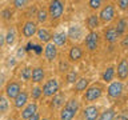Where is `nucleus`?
<instances>
[{"label": "nucleus", "instance_id": "obj_1", "mask_svg": "<svg viewBox=\"0 0 128 120\" xmlns=\"http://www.w3.org/2000/svg\"><path fill=\"white\" fill-rule=\"evenodd\" d=\"M48 12H50V16L52 19H59L64 12V3L60 2V0L51 2L50 7H48Z\"/></svg>", "mask_w": 128, "mask_h": 120}, {"label": "nucleus", "instance_id": "obj_37", "mask_svg": "<svg viewBox=\"0 0 128 120\" xmlns=\"http://www.w3.org/2000/svg\"><path fill=\"white\" fill-rule=\"evenodd\" d=\"M118 6L122 8V10H126L127 6H128V2L127 0H120V2H118Z\"/></svg>", "mask_w": 128, "mask_h": 120}, {"label": "nucleus", "instance_id": "obj_31", "mask_svg": "<svg viewBox=\"0 0 128 120\" xmlns=\"http://www.w3.org/2000/svg\"><path fill=\"white\" fill-rule=\"evenodd\" d=\"M76 79H78V75H76L75 71H71L70 74L67 75V82H68V83H75Z\"/></svg>", "mask_w": 128, "mask_h": 120}, {"label": "nucleus", "instance_id": "obj_16", "mask_svg": "<svg viewBox=\"0 0 128 120\" xmlns=\"http://www.w3.org/2000/svg\"><path fill=\"white\" fill-rule=\"evenodd\" d=\"M104 38H106L107 42H110V43H115L116 40H118V38H119V35L116 34L115 27L108 28V30L106 31V34H104Z\"/></svg>", "mask_w": 128, "mask_h": 120}, {"label": "nucleus", "instance_id": "obj_26", "mask_svg": "<svg viewBox=\"0 0 128 120\" xmlns=\"http://www.w3.org/2000/svg\"><path fill=\"white\" fill-rule=\"evenodd\" d=\"M63 104H64V95L63 94H59V95L54 96V100H52V107L58 108L60 106H63Z\"/></svg>", "mask_w": 128, "mask_h": 120}, {"label": "nucleus", "instance_id": "obj_40", "mask_svg": "<svg viewBox=\"0 0 128 120\" xmlns=\"http://www.w3.org/2000/svg\"><path fill=\"white\" fill-rule=\"evenodd\" d=\"M114 120H128L126 116H123V115H119V116H115Z\"/></svg>", "mask_w": 128, "mask_h": 120}, {"label": "nucleus", "instance_id": "obj_13", "mask_svg": "<svg viewBox=\"0 0 128 120\" xmlns=\"http://www.w3.org/2000/svg\"><path fill=\"white\" fill-rule=\"evenodd\" d=\"M67 34L66 32H58V34H55L52 36V40H54V46L58 47V46H64V44L67 43Z\"/></svg>", "mask_w": 128, "mask_h": 120}, {"label": "nucleus", "instance_id": "obj_39", "mask_svg": "<svg viewBox=\"0 0 128 120\" xmlns=\"http://www.w3.org/2000/svg\"><path fill=\"white\" fill-rule=\"evenodd\" d=\"M28 120H40V116H39L38 112H36V114H35V115H32V116H31V118L28 119Z\"/></svg>", "mask_w": 128, "mask_h": 120}, {"label": "nucleus", "instance_id": "obj_9", "mask_svg": "<svg viewBox=\"0 0 128 120\" xmlns=\"http://www.w3.org/2000/svg\"><path fill=\"white\" fill-rule=\"evenodd\" d=\"M44 55H46V59L48 62H52L54 59H56V55H58V48H56L52 43H47L46 50H44Z\"/></svg>", "mask_w": 128, "mask_h": 120}, {"label": "nucleus", "instance_id": "obj_21", "mask_svg": "<svg viewBox=\"0 0 128 120\" xmlns=\"http://www.w3.org/2000/svg\"><path fill=\"white\" fill-rule=\"evenodd\" d=\"M75 115H76L75 112H72L71 110H68L67 107H64L62 110V112H60V119L62 120H72Z\"/></svg>", "mask_w": 128, "mask_h": 120}, {"label": "nucleus", "instance_id": "obj_11", "mask_svg": "<svg viewBox=\"0 0 128 120\" xmlns=\"http://www.w3.org/2000/svg\"><path fill=\"white\" fill-rule=\"evenodd\" d=\"M36 112H38V106H36V103H30V104H28V106L23 110V112H22V119L28 120L32 115H35Z\"/></svg>", "mask_w": 128, "mask_h": 120}, {"label": "nucleus", "instance_id": "obj_32", "mask_svg": "<svg viewBox=\"0 0 128 120\" xmlns=\"http://www.w3.org/2000/svg\"><path fill=\"white\" fill-rule=\"evenodd\" d=\"M40 96H42V88L35 87L34 90H32V98H34V99H39Z\"/></svg>", "mask_w": 128, "mask_h": 120}, {"label": "nucleus", "instance_id": "obj_8", "mask_svg": "<svg viewBox=\"0 0 128 120\" xmlns=\"http://www.w3.org/2000/svg\"><path fill=\"white\" fill-rule=\"evenodd\" d=\"M84 118H86V120H98L99 119V108L96 106H88L84 110Z\"/></svg>", "mask_w": 128, "mask_h": 120}, {"label": "nucleus", "instance_id": "obj_6", "mask_svg": "<svg viewBox=\"0 0 128 120\" xmlns=\"http://www.w3.org/2000/svg\"><path fill=\"white\" fill-rule=\"evenodd\" d=\"M99 44V35L96 32H90L86 38V46L90 51H95Z\"/></svg>", "mask_w": 128, "mask_h": 120}, {"label": "nucleus", "instance_id": "obj_44", "mask_svg": "<svg viewBox=\"0 0 128 120\" xmlns=\"http://www.w3.org/2000/svg\"><path fill=\"white\" fill-rule=\"evenodd\" d=\"M2 99H3V96H2V95H0V102H2Z\"/></svg>", "mask_w": 128, "mask_h": 120}, {"label": "nucleus", "instance_id": "obj_23", "mask_svg": "<svg viewBox=\"0 0 128 120\" xmlns=\"http://www.w3.org/2000/svg\"><path fill=\"white\" fill-rule=\"evenodd\" d=\"M88 83H90V80H88V79H84V78L76 80V84H75L76 91H84V90L88 87Z\"/></svg>", "mask_w": 128, "mask_h": 120}, {"label": "nucleus", "instance_id": "obj_33", "mask_svg": "<svg viewBox=\"0 0 128 120\" xmlns=\"http://www.w3.org/2000/svg\"><path fill=\"white\" fill-rule=\"evenodd\" d=\"M7 108H8V102H7V99L3 98L2 102H0V112H6Z\"/></svg>", "mask_w": 128, "mask_h": 120}, {"label": "nucleus", "instance_id": "obj_24", "mask_svg": "<svg viewBox=\"0 0 128 120\" xmlns=\"http://www.w3.org/2000/svg\"><path fill=\"white\" fill-rule=\"evenodd\" d=\"M114 76H115V70L112 67L110 68H107L106 71H104V74H103V80L104 82H112V79H114Z\"/></svg>", "mask_w": 128, "mask_h": 120}, {"label": "nucleus", "instance_id": "obj_10", "mask_svg": "<svg viewBox=\"0 0 128 120\" xmlns=\"http://www.w3.org/2000/svg\"><path fill=\"white\" fill-rule=\"evenodd\" d=\"M36 31H38V27H36V23L34 22H27L23 27V35L26 38H32L36 34Z\"/></svg>", "mask_w": 128, "mask_h": 120}, {"label": "nucleus", "instance_id": "obj_20", "mask_svg": "<svg viewBox=\"0 0 128 120\" xmlns=\"http://www.w3.org/2000/svg\"><path fill=\"white\" fill-rule=\"evenodd\" d=\"M115 30H116V34H118L119 36L120 35H123L124 32H126V30H127V20L126 19H120L119 22H118V26L115 27Z\"/></svg>", "mask_w": 128, "mask_h": 120}, {"label": "nucleus", "instance_id": "obj_35", "mask_svg": "<svg viewBox=\"0 0 128 120\" xmlns=\"http://www.w3.org/2000/svg\"><path fill=\"white\" fill-rule=\"evenodd\" d=\"M14 4L16 6V8H24L26 4H28V2H26V0H15Z\"/></svg>", "mask_w": 128, "mask_h": 120}, {"label": "nucleus", "instance_id": "obj_17", "mask_svg": "<svg viewBox=\"0 0 128 120\" xmlns=\"http://www.w3.org/2000/svg\"><path fill=\"white\" fill-rule=\"evenodd\" d=\"M67 36H70L71 39H80L82 38V30H80V27L79 26H72L71 28H70V31H68V34H67Z\"/></svg>", "mask_w": 128, "mask_h": 120}, {"label": "nucleus", "instance_id": "obj_2", "mask_svg": "<svg viewBox=\"0 0 128 120\" xmlns=\"http://www.w3.org/2000/svg\"><path fill=\"white\" fill-rule=\"evenodd\" d=\"M58 91H59V82L56 79H50L46 84H44L42 94L44 96H54Z\"/></svg>", "mask_w": 128, "mask_h": 120}, {"label": "nucleus", "instance_id": "obj_30", "mask_svg": "<svg viewBox=\"0 0 128 120\" xmlns=\"http://www.w3.org/2000/svg\"><path fill=\"white\" fill-rule=\"evenodd\" d=\"M47 18H48V14H47L46 10H40L38 12V20H39L40 23H44L47 20Z\"/></svg>", "mask_w": 128, "mask_h": 120}, {"label": "nucleus", "instance_id": "obj_18", "mask_svg": "<svg viewBox=\"0 0 128 120\" xmlns=\"http://www.w3.org/2000/svg\"><path fill=\"white\" fill-rule=\"evenodd\" d=\"M82 55H83V51L80 50V47L75 46V47L71 48V51H70V59L72 60V62H76V60H79L80 58H82Z\"/></svg>", "mask_w": 128, "mask_h": 120}, {"label": "nucleus", "instance_id": "obj_7", "mask_svg": "<svg viewBox=\"0 0 128 120\" xmlns=\"http://www.w3.org/2000/svg\"><path fill=\"white\" fill-rule=\"evenodd\" d=\"M20 92H22V90H20V86H19V83H16V82H11V83H8V86L6 88V94L8 98H11V99H15L16 96H18Z\"/></svg>", "mask_w": 128, "mask_h": 120}, {"label": "nucleus", "instance_id": "obj_45", "mask_svg": "<svg viewBox=\"0 0 128 120\" xmlns=\"http://www.w3.org/2000/svg\"><path fill=\"white\" fill-rule=\"evenodd\" d=\"M43 120H48V119H43Z\"/></svg>", "mask_w": 128, "mask_h": 120}, {"label": "nucleus", "instance_id": "obj_14", "mask_svg": "<svg viewBox=\"0 0 128 120\" xmlns=\"http://www.w3.org/2000/svg\"><path fill=\"white\" fill-rule=\"evenodd\" d=\"M27 100H28V95H27V92H24V91H22L20 94L15 98V107L16 108H22V107H24L27 104Z\"/></svg>", "mask_w": 128, "mask_h": 120}, {"label": "nucleus", "instance_id": "obj_22", "mask_svg": "<svg viewBox=\"0 0 128 120\" xmlns=\"http://www.w3.org/2000/svg\"><path fill=\"white\" fill-rule=\"evenodd\" d=\"M87 26H88V28H90L91 31L95 30V28L99 26V18H98V15H91L90 18H88V20H87Z\"/></svg>", "mask_w": 128, "mask_h": 120}, {"label": "nucleus", "instance_id": "obj_5", "mask_svg": "<svg viewBox=\"0 0 128 120\" xmlns=\"http://www.w3.org/2000/svg\"><path fill=\"white\" fill-rule=\"evenodd\" d=\"M107 91H108V95H110L111 98L118 99L123 94V83L122 82H112Z\"/></svg>", "mask_w": 128, "mask_h": 120}, {"label": "nucleus", "instance_id": "obj_36", "mask_svg": "<svg viewBox=\"0 0 128 120\" xmlns=\"http://www.w3.org/2000/svg\"><path fill=\"white\" fill-rule=\"evenodd\" d=\"M11 15H12V12H11L10 10H4V11L2 12V16H3V18L6 19V20L10 19V18H11Z\"/></svg>", "mask_w": 128, "mask_h": 120}, {"label": "nucleus", "instance_id": "obj_29", "mask_svg": "<svg viewBox=\"0 0 128 120\" xmlns=\"http://www.w3.org/2000/svg\"><path fill=\"white\" fill-rule=\"evenodd\" d=\"M22 79L23 80H30L31 79V76H32V68L30 67H26L24 70H22Z\"/></svg>", "mask_w": 128, "mask_h": 120}, {"label": "nucleus", "instance_id": "obj_42", "mask_svg": "<svg viewBox=\"0 0 128 120\" xmlns=\"http://www.w3.org/2000/svg\"><path fill=\"white\" fill-rule=\"evenodd\" d=\"M127 44H128V38H124V40H123V43H122V46H123V48H126V47H127Z\"/></svg>", "mask_w": 128, "mask_h": 120}, {"label": "nucleus", "instance_id": "obj_3", "mask_svg": "<svg viewBox=\"0 0 128 120\" xmlns=\"http://www.w3.org/2000/svg\"><path fill=\"white\" fill-rule=\"evenodd\" d=\"M114 16H115V7L112 6V4H108V6H106L102 11H100V15L98 18L102 19V22L108 23L114 19Z\"/></svg>", "mask_w": 128, "mask_h": 120}, {"label": "nucleus", "instance_id": "obj_15", "mask_svg": "<svg viewBox=\"0 0 128 120\" xmlns=\"http://www.w3.org/2000/svg\"><path fill=\"white\" fill-rule=\"evenodd\" d=\"M32 82L35 83H39V82H43L44 79V70L42 67H36L32 70V76H31Z\"/></svg>", "mask_w": 128, "mask_h": 120}, {"label": "nucleus", "instance_id": "obj_19", "mask_svg": "<svg viewBox=\"0 0 128 120\" xmlns=\"http://www.w3.org/2000/svg\"><path fill=\"white\" fill-rule=\"evenodd\" d=\"M36 34H38V38L40 42H44V43H50V39H51V35L48 34L47 30H43V28H40V30L36 31Z\"/></svg>", "mask_w": 128, "mask_h": 120}, {"label": "nucleus", "instance_id": "obj_34", "mask_svg": "<svg viewBox=\"0 0 128 120\" xmlns=\"http://www.w3.org/2000/svg\"><path fill=\"white\" fill-rule=\"evenodd\" d=\"M90 6H91V8H94V10H98V8H100V6H102V2H100V0H90Z\"/></svg>", "mask_w": 128, "mask_h": 120}, {"label": "nucleus", "instance_id": "obj_28", "mask_svg": "<svg viewBox=\"0 0 128 120\" xmlns=\"http://www.w3.org/2000/svg\"><path fill=\"white\" fill-rule=\"evenodd\" d=\"M68 110H71L72 112H78L79 111V103H78V100L76 99H71L70 102H67V106H66Z\"/></svg>", "mask_w": 128, "mask_h": 120}, {"label": "nucleus", "instance_id": "obj_43", "mask_svg": "<svg viewBox=\"0 0 128 120\" xmlns=\"http://www.w3.org/2000/svg\"><path fill=\"white\" fill-rule=\"evenodd\" d=\"M3 44H4V36H3V35H0V47H2Z\"/></svg>", "mask_w": 128, "mask_h": 120}, {"label": "nucleus", "instance_id": "obj_27", "mask_svg": "<svg viewBox=\"0 0 128 120\" xmlns=\"http://www.w3.org/2000/svg\"><path fill=\"white\" fill-rule=\"evenodd\" d=\"M114 118H115V111L114 110H107L99 116L100 120H114Z\"/></svg>", "mask_w": 128, "mask_h": 120}, {"label": "nucleus", "instance_id": "obj_41", "mask_svg": "<svg viewBox=\"0 0 128 120\" xmlns=\"http://www.w3.org/2000/svg\"><path fill=\"white\" fill-rule=\"evenodd\" d=\"M24 54H26V50H24V48H20L18 51V56H23Z\"/></svg>", "mask_w": 128, "mask_h": 120}, {"label": "nucleus", "instance_id": "obj_4", "mask_svg": "<svg viewBox=\"0 0 128 120\" xmlns=\"http://www.w3.org/2000/svg\"><path fill=\"white\" fill-rule=\"evenodd\" d=\"M100 95H102V87L100 86H92L90 88H87L84 99H86L87 102H94V100L100 98Z\"/></svg>", "mask_w": 128, "mask_h": 120}, {"label": "nucleus", "instance_id": "obj_12", "mask_svg": "<svg viewBox=\"0 0 128 120\" xmlns=\"http://www.w3.org/2000/svg\"><path fill=\"white\" fill-rule=\"evenodd\" d=\"M118 76H119L120 80L127 79V76H128V63H127V59H122V62L119 63V66H118Z\"/></svg>", "mask_w": 128, "mask_h": 120}, {"label": "nucleus", "instance_id": "obj_25", "mask_svg": "<svg viewBox=\"0 0 128 120\" xmlns=\"http://www.w3.org/2000/svg\"><path fill=\"white\" fill-rule=\"evenodd\" d=\"M15 38H16V32H15L14 28H11V30L8 31L7 36L4 38V42H6V43L8 44V46H12V44L15 43Z\"/></svg>", "mask_w": 128, "mask_h": 120}, {"label": "nucleus", "instance_id": "obj_38", "mask_svg": "<svg viewBox=\"0 0 128 120\" xmlns=\"http://www.w3.org/2000/svg\"><path fill=\"white\" fill-rule=\"evenodd\" d=\"M68 70V64L67 63H60V71H67Z\"/></svg>", "mask_w": 128, "mask_h": 120}]
</instances>
